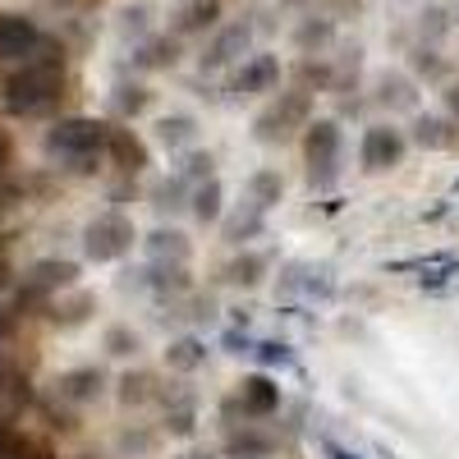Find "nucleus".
I'll use <instances>...</instances> for the list:
<instances>
[{
	"instance_id": "nucleus-1",
	"label": "nucleus",
	"mask_w": 459,
	"mask_h": 459,
	"mask_svg": "<svg viewBox=\"0 0 459 459\" xmlns=\"http://www.w3.org/2000/svg\"><path fill=\"white\" fill-rule=\"evenodd\" d=\"M60 97H65V56L14 65V69H5V79H0V106L10 115H19V120L56 110Z\"/></svg>"
},
{
	"instance_id": "nucleus-2",
	"label": "nucleus",
	"mask_w": 459,
	"mask_h": 459,
	"mask_svg": "<svg viewBox=\"0 0 459 459\" xmlns=\"http://www.w3.org/2000/svg\"><path fill=\"white\" fill-rule=\"evenodd\" d=\"M106 138H110L106 120H92V115H69V120H56L47 129L42 147H47V157L60 161L65 170L97 175L101 161H106Z\"/></svg>"
},
{
	"instance_id": "nucleus-3",
	"label": "nucleus",
	"mask_w": 459,
	"mask_h": 459,
	"mask_svg": "<svg viewBox=\"0 0 459 459\" xmlns=\"http://www.w3.org/2000/svg\"><path fill=\"white\" fill-rule=\"evenodd\" d=\"M281 404H285V395H281V381L272 372H244L235 381V391L216 404V418H221V428L266 423V418L281 413Z\"/></svg>"
},
{
	"instance_id": "nucleus-4",
	"label": "nucleus",
	"mask_w": 459,
	"mask_h": 459,
	"mask_svg": "<svg viewBox=\"0 0 459 459\" xmlns=\"http://www.w3.org/2000/svg\"><path fill=\"white\" fill-rule=\"evenodd\" d=\"M308 125H313V92L308 88H285L253 115V138L266 143V147H285Z\"/></svg>"
},
{
	"instance_id": "nucleus-5",
	"label": "nucleus",
	"mask_w": 459,
	"mask_h": 459,
	"mask_svg": "<svg viewBox=\"0 0 459 459\" xmlns=\"http://www.w3.org/2000/svg\"><path fill=\"white\" fill-rule=\"evenodd\" d=\"M299 152H303V166H308V188H317V194H326V188L340 184V161H344V129L340 120H331V115H322V120H313L308 129L299 134Z\"/></svg>"
},
{
	"instance_id": "nucleus-6",
	"label": "nucleus",
	"mask_w": 459,
	"mask_h": 459,
	"mask_svg": "<svg viewBox=\"0 0 459 459\" xmlns=\"http://www.w3.org/2000/svg\"><path fill=\"white\" fill-rule=\"evenodd\" d=\"M138 239H143V235H138L134 216H129L125 207H106V212H97V216L83 225V257L97 262V266L125 262Z\"/></svg>"
},
{
	"instance_id": "nucleus-7",
	"label": "nucleus",
	"mask_w": 459,
	"mask_h": 459,
	"mask_svg": "<svg viewBox=\"0 0 459 459\" xmlns=\"http://www.w3.org/2000/svg\"><path fill=\"white\" fill-rule=\"evenodd\" d=\"M79 276H83V266L69 262V257H37L23 272L19 308H51V299L79 290Z\"/></svg>"
},
{
	"instance_id": "nucleus-8",
	"label": "nucleus",
	"mask_w": 459,
	"mask_h": 459,
	"mask_svg": "<svg viewBox=\"0 0 459 459\" xmlns=\"http://www.w3.org/2000/svg\"><path fill=\"white\" fill-rule=\"evenodd\" d=\"M47 56H65V51L28 14H0V60L10 69L28 60H47Z\"/></svg>"
},
{
	"instance_id": "nucleus-9",
	"label": "nucleus",
	"mask_w": 459,
	"mask_h": 459,
	"mask_svg": "<svg viewBox=\"0 0 459 459\" xmlns=\"http://www.w3.org/2000/svg\"><path fill=\"white\" fill-rule=\"evenodd\" d=\"M404 157H409V134L400 125L377 120V125L363 129V138H359V166H363V175H391V170L404 166Z\"/></svg>"
},
{
	"instance_id": "nucleus-10",
	"label": "nucleus",
	"mask_w": 459,
	"mask_h": 459,
	"mask_svg": "<svg viewBox=\"0 0 459 459\" xmlns=\"http://www.w3.org/2000/svg\"><path fill=\"white\" fill-rule=\"evenodd\" d=\"M230 97H266V92H276L281 88V56H272V51H248L239 65H235V74H230Z\"/></svg>"
},
{
	"instance_id": "nucleus-11",
	"label": "nucleus",
	"mask_w": 459,
	"mask_h": 459,
	"mask_svg": "<svg viewBox=\"0 0 459 459\" xmlns=\"http://www.w3.org/2000/svg\"><path fill=\"white\" fill-rule=\"evenodd\" d=\"M248 47H253V23H244V19L221 23V28L212 32V42L203 47V56H198V69H203V74H221V69H230V65H239V60L248 56Z\"/></svg>"
},
{
	"instance_id": "nucleus-12",
	"label": "nucleus",
	"mask_w": 459,
	"mask_h": 459,
	"mask_svg": "<svg viewBox=\"0 0 459 459\" xmlns=\"http://www.w3.org/2000/svg\"><path fill=\"white\" fill-rule=\"evenodd\" d=\"M276 290L285 299H303V303H331L335 299V281L326 266H313V262H285L281 276H276Z\"/></svg>"
},
{
	"instance_id": "nucleus-13",
	"label": "nucleus",
	"mask_w": 459,
	"mask_h": 459,
	"mask_svg": "<svg viewBox=\"0 0 459 459\" xmlns=\"http://www.w3.org/2000/svg\"><path fill=\"white\" fill-rule=\"evenodd\" d=\"M198 423H203L198 395L184 391L179 381H166V391H161V437L194 441V437H198Z\"/></svg>"
},
{
	"instance_id": "nucleus-14",
	"label": "nucleus",
	"mask_w": 459,
	"mask_h": 459,
	"mask_svg": "<svg viewBox=\"0 0 459 459\" xmlns=\"http://www.w3.org/2000/svg\"><path fill=\"white\" fill-rule=\"evenodd\" d=\"M51 391H56L60 404L83 409V404H97V400L110 391V377H106V368H97V363H79V368H65V372L56 377Z\"/></svg>"
},
{
	"instance_id": "nucleus-15",
	"label": "nucleus",
	"mask_w": 459,
	"mask_h": 459,
	"mask_svg": "<svg viewBox=\"0 0 459 459\" xmlns=\"http://www.w3.org/2000/svg\"><path fill=\"white\" fill-rule=\"evenodd\" d=\"M281 455V437L262 423H239V428H225L221 441V459H276Z\"/></svg>"
},
{
	"instance_id": "nucleus-16",
	"label": "nucleus",
	"mask_w": 459,
	"mask_h": 459,
	"mask_svg": "<svg viewBox=\"0 0 459 459\" xmlns=\"http://www.w3.org/2000/svg\"><path fill=\"white\" fill-rule=\"evenodd\" d=\"M138 290H147L157 303H179L194 294V272L188 266H170V262H147L138 272Z\"/></svg>"
},
{
	"instance_id": "nucleus-17",
	"label": "nucleus",
	"mask_w": 459,
	"mask_h": 459,
	"mask_svg": "<svg viewBox=\"0 0 459 459\" xmlns=\"http://www.w3.org/2000/svg\"><path fill=\"white\" fill-rule=\"evenodd\" d=\"M106 161L120 170L125 179H134V175H143L147 166H152V147L134 134V129H125V125H110V138H106Z\"/></svg>"
},
{
	"instance_id": "nucleus-18",
	"label": "nucleus",
	"mask_w": 459,
	"mask_h": 459,
	"mask_svg": "<svg viewBox=\"0 0 459 459\" xmlns=\"http://www.w3.org/2000/svg\"><path fill=\"white\" fill-rule=\"evenodd\" d=\"M266 276H272V253H262V248H239L235 257L221 266V281L230 290H244V294L262 290Z\"/></svg>"
},
{
	"instance_id": "nucleus-19",
	"label": "nucleus",
	"mask_w": 459,
	"mask_h": 459,
	"mask_svg": "<svg viewBox=\"0 0 459 459\" xmlns=\"http://www.w3.org/2000/svg\"><path fill=\"white\" fill-rule=\"evenodd\" d=\"M216 230H221V239L230 248H253V239L266 235V212L253 207V203H235V212L225 207V216H221Z\"/></svg>"
},
{
	"instance_id": "nucleus-20",
	"label": "nucleus",
	"mask_w": 459,
	"mask_h": 459,
	"mask_svg": "<svg viewBox=\"0 0 459 459\" xmlns=\"http://www.w3.org/2000/svg\"><path fill=\"white\" fill-rule=\"evenodd\" d=\"M372 101L391 115H418V83L400 69H386V74H377V83H372Z\"/></svg>"
},
{
	"instance_id": "nucleus-21",
	"label": "nucleus",
	"mask_w": 459,
	"mask_h": 459,
	"mask_svg": "<svg viewBox=\"0 0 459 459\" xmlns=\"http://www.w3.org/2000/svg\"><path fill=\"white\" fill-rule=\"evenodd\" d=\"M138 244H143L147 262H170V266H188V262H194V239H188L179 225H157Z\"/></svg>"
},
{
	"instance_id": "nucleus-22",
	"label": "nucleus",
	"mask_w": 459,
	"mask_h": 459,
	"mask_svg": "<svg viewBox=\"0 0 459 459\" xmlns=\"http://www.w3.org/2000/svg\"><path fill=\"white\" fill-rule=\"evenodd\" d=\"M409 147H423V152H455L459 147V125L450 115H428L418 110L413 115V129H409Z\"/></svg>"
},
{
	"instance_id": "nucleus-23",
	"label": "nucleus",
	"mask_w": 459,
	"mask_h": 459,
	"mask_svg": "<svg viewBox=\"0 0 459 459\" xmlns=\"http://www.w3.org/2000/svg\"><path fill=\"white\" fill-rule=\"evenodd\" d=\"M221 28V0H184V5L170 14V37H203Z\"/></svg>"
},
{
	"instance_id": "nucleus-24",
	"label": "nucleus",
	"mask_w": 459,
	"mask_h": 459,
	"mask_svg": "<svg viewBox=\"0 0 459 459\" xmlns=\"http://www.w3.org/2000/svg\"><path fill=\"white\" fill-rule=\"evenodd\" d=\"M152 138H157V147H166L170 157H179V152L198 147V115H188V110L157 115V125H152Z\"/></svg>"
},
{
	"instance_id": "nucleus-25",
	"label": "nucleus",
	"mask_w": 459,
	"mask_h": 459,
	"mask_svg": "<svg viewBox=\"0 0 459 459\" xmlns=\"http://www.w3.org/2000/svg\"><path fill=\"white\" fill-rule=\"evenodd\" d=\"M161 391H166V381H161L157 372H147V368L120 372V381H115V400H120L125 409H147V404H161Z\"/></svg>"
},
{
	"instance_id": "nucleus-26",
	"label": "nucleus",
	"mask_w": 459,
	"mask_h": 459,
	"mask_svg": "<svg viewBox=\"0 0 459 459\" xmlns=\"http://www.w3.org/2000/svg\"><path fill=\"white\" fill-rule=\"evenodd\" d=\"M161 359H166V368H170L175 377H194L198 368H207L212 350H207V340H203V335L184 331V335H175L166 350H161Z\"/></svg>"
},
{
	"instance_id": "nucleus-27",
	"label": "nucleus",
	"mask_w": 459,
	"mask_h": 459,
	"mask_svg": "<svg viewBox=\"0 0 459 459\" xmlns=\"http://www.w3.org/2000/svg\"><path fill=\"white\" fill-rule=\"evenodd\" d=\"M188 216H194L203 230H216L221 216H225V184L212 175L203 184H194V194H188Z\"/></svg>"
},
{
	"instance_id": "nucleus-28",
	"label": "nucleus",
	"mask_w": 459,
	"mask_h": 459,
	"mask_svg": "<svg viewBox=\"0 0 459 459\" xmlns=\"http://www.w3.org/2000/svg\"><path fill=\"white\" fill-rule=\"evenodd\" d=\"M244 203H253V207H262L266 216H272V212L285 203V175L272 170V166L253 170V175L244 179Z\"/></svg>"
},
{
	"instance_id": "nucleus-29",
	"label": "nucleus",
	"mask_w": 459,
	"mask_h": 459,
	"mask_svg": "<svg viewBox=\"0 0 459 459\" xmlns=\"http://www.w3.org/2000/svg\"><path fill=\"white\" fill-rule=\"evenodd\" d=\"M129 65L138 69V74H157V69H175L179 65V37H147V42H138L134 47V56H129Z\"/></svg>"
},
{
	"instance_id": "nucleus-30",
	"label": "nucleus",
	"mask_w": 459,
	"mask_h": 459,
	"mask_svg": "<svg viewBox=\"0 0 459 459\" xmlns=\"http://www.w3.org/2000/svg\"><path fill=\"white\" fill-rule=\"evenodd\" d=\"M92 313H97V294H88V290H69V294L51 299V322H56L60 331L83 326Z\"/></svg>"
},
{
	"instance_id": "nucleus-31",
	"label": "nucleus",
	"mask_w": 459,
	"mask_h": 459,
	"mask_svg": "<svg viewBox=\"0 0 459 459\" xmlns=\"http://www.w3.org/2000/svg\"><path fill=\"white\" fill-rule=\"evenodd\" d=\"M152 101H157V92H152L147 83H138V79L134 83L129 79L115 83V92H110V110H115V120H120V125L125 120H138L143 110H152Z\"/></svg>"
},
{
	"instance_id": "nucleus-32",
	"label": "nucleus",
	"mask_w": 459,
	"mask_h": 459,
	"mask_svg": "<svg viewBox=\"0 0 459 459\" xmlns=\"http://www.w3.org/2000/svg\"><path fill=\"white\" fill-rule=\"evenodd\" d=\"M188 194H194V184H184V179L170 170L166 179H157V184H152L147 203L157 207V216H170V212H188Z\"/></svg>"
},
{
	"instance_id": "nucleus-33",
	"label": "nucleus",
	"mask_w": 459,
	"mask_h": 459,
	"mask_svg": "<svg viewBox=\"0 0 459 459\" xmlns=\"http://www.w3.org/2000/svg\"><path fill=\"white\" fill-rule=\"evenodd\" d=\"M115 450H120L125 459H152V455L161 450V428L134 423V428H125L120 437H115Z\"/></svg>"
},
{
	"instance_id": "nucleus-34",
	"label": "nucleus",
	"mask_w": 459,
	"mask_h": 459,
	"mask_svg": "<svg viewBox=\"0 0 459 459\" xmlns=\"http://www.w3.org/2000/svg\"><path fill=\"white\" fill-rule=\"evenodd\" d=\"M331 42H335V19H326V14H308V19L294 28V47L308 51V56L326 51Z\"/></svg>"
},
{
	"instance_id": "nucleus-35",
	"label": "nucleus",
	"mask_w": 459,
	"mask_h": 459,
	"mask_svg": "<svg viewBox=\"0 0 459 459\" xmlns=\"http://www.w3.org/2000/svg\"><path fill=\"white\" fill-rule=\"evenodd\" d=\"M248 359L257 363V372H285V368H294V363H299L294 344H290V340H276V335H272V340H257Z\"/></svg>"
},
{
	"instance_id": "nucleus-36",
	"label": "nucleus",
	"mask_w": 459,
	"mask_h": 459,
	"mask_svg": "<svg viewBox=\"0 0 459 459\" xmlns=\"http://www.w3.org/2000/svg\"><path fill=\"white\" fill-rule=\"evenodd\" d=\"M101 350H106V359H138L143 335H138L129 322H110V326L101 331Z\"/></svg>"
},
{
	"instance_id": "nucleus-37",
	"label": "nucleus",
	"mask_w": 459,
	"mask_h": 459,
	"mask_svg": "<svg viewBox=\"0 0 459 459\" xmlns=\"http://www.w3.org/2000/svg\"><path fill=\"white\" fill-rule=\"evenodd\" d=\"M175 175H179L184 184H203V179L216 175V157H212V152H203V147H188V152H179Z\"/></svg>"
},
{
	"instance_id": "nucleus-38",
	"label": "nucleus",
	"mask_w": 459,
	"mask_h": 459,
	"mask_svg": "<svg viewBox=\"0 0 459 459\" xmlns=\"http://www.w3.org/2000/svg\"><path fill=\"white\" fill-rule=\"evenodd\" d=\"M409 65H413L418 79H432V83H446V79H450V65L441 60L437 47H423V42H418V47L409 51Z\"/></svg>"
},
{
	"instance_id": "nucleus-39",
	"label": "nucleus",
	"mask_w": 459,
	"mask_h": 459,
	"mask_svg": "<svg viewBox=\"0 0 459 459\" xmlns=\"http://www.w3.org/2000/svg\"><path fill=\"white\" fill-rule=\"evenodd\" d=\"M115 32H120V42H147L152 37V10L147 5H129V10H120V23H115Z\"/></svg>"
},
{
	"instance_id": "nucleus-40",
	"label": "nucleus",
	"mask_w": 459,
	"mask_h": 459,
	"mask_svg": "<svg viewBox=\"0 0 459 459\" xmlns=\"http://www.w3.org/2000/svg\"><path fill=\"white\" fill-rule=\"evenodd\" d=\"M5 459H56V450H51L47 441H37V437H23V432H14V441H10Z\"/></svg>"
},
{
	"instance_id": "nucleus-41",
	"label": "nucleus",
	"mask_w": 459,
	"mask_h": 459,
	"mask_svg": "<svg viewBox=\"0 0 459 459\" xmlns=\"http://www.w3.org/2000/svg\"><path fill=\"white\" fill-rule=\"evenodd\" d=\"M446 28H450L446 10H423V14H418V37H423V47H437Z\"/></svg>"
},
{
	"instance_id": "nucleus-42",
	"label": "nucleus",
	"mask_w": 459,
	"mask_h": 459,
	"mask_svg": "<svg viewBox=\"0 0 459 459\" xmlns=\"http://www.w3.org/2000/svg\"><path fill=\"white\" fill-rule=\"evenodd\" d=\"M253 344H257V340H253L248 331H239V326H225V331H221V350H225V354H235V359H248V354H253Z\"/></svg>"
},
{
	"instance_id": "nucleus-43",
	"label": "nucleus",
	"mask_w": 459,
	"mask_h": 459,
	"mask_svg": "<svg viewBox=\"0 0 459 459\" xmlns=\"http://www.w3.org/2000/svg\"><path fill=\"white\" fill-rule=\"evenodd\" d=\"M14 326H19V308H5V303H0V344L14 335Z\"/></svg>"
},
{
	"instance_id": "nucleus-44",
	"label": "nucleus",
	"mask_w": 459,
	"mask_h": 459,
	"mask_svg": "<svg viewBox=\"0 0 459 459\" xmlns=\"http://www.w3.org/2000/svg\"><path fill=\"white\" fill-rule=\"evenodd\" d=\"M441 97H446V115H450V120H455V125H459V79H450V83H446V92H441Z\"/></svg>"
},
{
	"instance_id": "nucleus-45",
	"label": "nucleus",
	"mask_w": 459,
	"mask_h": 459,
	"mask_svg": "<svg viewBox=\"0 0 459 459\" xmlns=\"http://www.w3.org/2000/svg\"><path fill=\"white\" fill-rule=\"evenodd\" d=\"M322 450H326V459H359L350 446H340V441H322Z\"/></svg>"
},
{
	"instance_id": "nucleus-46",
	"label": "nucleus",
	"mask_w": 459,
	"mask_h": 459,
	"mask_svg": "<svg viewBox=\"0 0 459 459\" xmlns=\"http://www.w3.org/2000/svg\"><path fill=\"white\" fill-rule=\"evenodd\" d=\"M10 441H14V428L0 418V459H5V450H10Z\"/></svg>"
},
{
	"instance_id": "nucleus-47",
	"label": "nucleus",
	"mask_w": 459,
	"mask_h": 459,
	"mask_svg": "<svg viewBox=\"0 0 459 459\" xmlns=\"http://www.w3.org/2000/svg\"><path fill=\"white\" fill-rule=\"evenodd\" d=\"M175 459H221V450H184V455H175Z\"/></svg>"
},
{
	"instance_id": "nucleus-48",
	"label": "nucleus",
	"mask_w": 459,
	"mask_h": 459,
	"mask_svg": "<svg viewBox=\"0 0 459 459\" xmlns=\"http://www.w3.org/2000/svg\"><path fill=\"white\" fill-rule=\"evenodd\" d=\"M5 290H10V266L0 262V294H5Z\"/></svg>"
},
{
	"instance_id": "nucleus-49",
	"label": "nucleus",
	"mask_w": 459,
	"mask_h": 459,
	"mask_svg": "<svg viewBox=\"0 0 459 459\" xmlns=\"http://www.w3.org/2000/svg\"><path fill=\"white\" fill-rule=\"evenodd\" d=\"M5 157H10V138L0 134V166H5Z\"/></svg>"
},
{
	"instance_id": "nucleus-50",
	"label": "nucleus",
	"mask_w": 459,
	"mask_h": 459,
	"mask_svg": "<svg viewBox=\"0 0 459 459\" xmlns=\"http://www.w3.org/2000/svg\"><path fill=\"white\" fill-rule=\"evenodd\" d=\"M74 459H101V455H74Z\"/></svg>"
},
{
	"instance_id": "nucleus-51",
	"label": "nucleus",
	"mask_w": 459,
	"mask_h": 459,
	"mask_svg": "<svg viewBox=\"0 0 459 459\" xmlns=\"http://www.w3.org/2000/svg\"><path fill=\"white\" fill-rule=\"evenodd\" d=\"M450 23H459V5H455V19H450Z\"/></svg>"
},
{
	"instance_id": "nucleus-52",
	"label": "nucleus",
	"mask_w": 459,
	"mask_h": 459,
	"mask_svg": "<svg viewBox=\"0 0 459 459\" xmlns=\"http://www.w3.org/2000/svg\"><path fill=\"white\" fill-rule=\"evenodd\" d=\"M0 212H5V203H0Z\"/></svg>"
},
{
	"instance_id": "nucleus-53",
	"label": "nucleus",
	"mask_w": 459,
	"mask_h": 459,
	"mask_svg": "<svg viewBox=\"0 0 459 459\" xmlns=\"http://www.w3.org/2000/svg\"><path fill=\"white\" fill-rule=\"evenodd\" d=\"M455 194H459V184H455Z\"/></svg>"
}]
</instances>
